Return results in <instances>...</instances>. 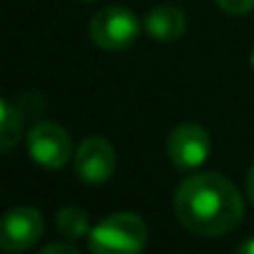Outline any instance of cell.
Masks as SVG:
<instances>
[{"mask_svg": "<svg viewBox=\"0 0 254 254\" xmlns=\"http://www.w3.org/2000/svg\"><path fill=\"white\" fill-rule=\"evenodd\" d=\"M55 224H58L60 234H63V237H67V239L90 237V232H92L87 212H85L82 207H75V204L63 207V209L58 212V217H55Z\"/></svg>", "mask_w": 254, "mask_h": 254, "instance_id": "cell-9", "label": "cell"}, {"mask_svg": "<svg viewBox=\"0 0 254 254\" xmlns=\"http://www.w3.org/2000/svg\"><path fill=\"white\" fill-rule=\"evenodd\" d=\"M115 165H117L115 147L100 135L87 137L75 152V172L87 185L107 182L115 172Z\"/></svg>", "mask_w": 254, "mask_h": 254, "instance_id": "cell-6", "label": "cell"}, {"mask_svg": "<svg viewBox=\"0 0 254 254\" xmlns=\"http://www.w3.org/2000/svg\"><path fill=\"white\" fill-rule=\"evenodd\" d=\"M43 234V214L35 207H13L3 214L0 244L5 252H23Z\"/></svg>", "mask_w": 254, "mask_h": 254, "instance_id": "cell-7", "label": "cell"}, {"mask_svg": "<svg viewBox=\"0 0 254 254\" xmlns=\"http://www.w3.org/2000/svg\"><path fill=\"white\" fill-rule=\"evenodd\" d=\"M185 28H187V20H185V13L175 5H160V8H152L145 18V30L150 38L160 40V43H172V40H180L185 35Z\"/></svg>", "mask_w": 254, "mask_h": 254, "instance_id": "cell-8", "label": "cell"}, {"mask_svg": "<svg viewBox=\"0 0 254 254\" xmlns=\"http://www.w3.org/2000/svg\"><path fill=\"white\" fill-rule=\"evenodd\" d=\"M217 5L227 15H247L249 10H254V0H217Z\"/></svg>", "mask_w": 254, "mask_h": 254, "instance_id": "cell-11", "label": "cell"}, {"mask_svg": "<svg viewBox=\"0 0 254 254\" xmlns=\"http://www.w3.org/2000/svg\"><path fill=\"white\" fill-rule=\"evenodd\" d=\"M212 152V137L202 125L187 122L172 130L167 140V155L170 162L180 170H194L199 167Z\"/></svg>", "mask_w": 254, "mask_h": 254, "instance_id": "cell-5", "label": "cell"}, {"mask_svg": "<svg viewBox=\"0 0 254 254\" xmlns=\"http://www.w3.org/2000/svg\"><path fill=\"white\" fill-rule=\"evenodd\" d=\"M90 38L97 48L120 53L127 50L137 38H140V20L130 8L110 5L100 10L92 23H90Z\"/></svg>", "mask_w": 254, "mask_h": 254, "instance_id": "cell-3", "label": "cell"}, {"mask_svg": "<svg viewBox=\"0 0 254 254\" xmlns=\"http://www.w3.org/2000/svg\"><path fill=\"white\" fill-rule=\"evenodd\" d=\"M28 152L33 162L58 170L72 157V140L58 122H38L28 132Z\"/></svg>", "mask_w": 254, "mask_h": 254, "instance_id": "cell-4", "label": "cell"}, {"mask_svg": "<svg viewBox=\"0 0 254 254\" xmlns=\"http://www.w3.org/2000/svg\"><path fill=\"white\" fill-rule=\"evenodd\" d=\"M172 204L180 224L199 237H222L239 227L244 217L237 187L217 172L190 175L177 187Z\"/></svg>", "mask_w": 254, "mask_h": 254, "instance_id": "cell-1", "label": "cell"}, {"mask_svg": "<svg viewBox=\"0 0 254 254\" xmlns=\"http://www.w3.org/2000/svg\"><path fill=\"white\" fill-rule=\"evenodd\" d=\"M147 244V227L132 212H115L90 232V249L97 254L140 252Z\"/></svg>", "mask_w": 254, "mask_h": 254, "instance_id": "cell-2", "label": "cell"}, {"mask_svg": "<svg viewBox=\"0 0 254 254\" xmlns=\"http://www.w3.org/2000/svg\"><path fill=\"white\" fill-rule=\"evenodd\" d=\"M20 130H23L20 110H15L10 100H3L0 102V150L10 152L20 140Z\"/></svg>", "mask_w": 254, "mask_h": 254, "instance_id": "cell-10", "label": "cell"}, {"mask_svg": "<svg viewBox=\"0 0 254 254\" xmlns=\"http://www.w3.org/2000/svg\"><path fill=\"white\" fill-rule=\"evenodd\" d=\"M252 67H254V50H252Z\"/></svg>", "mask_w": 254, "mask_h": 254, "instance_id": "cell-15", "label": "cell"}, {"mask_svg": "<svg viewBox=\"0 0 254 254\" xmlns=\"http://www.w3.org/2000/svg\"><path fill=\"white\" fill-rule=\"evenodd\" d=\"M247 194H249V199H252V204H254V165H252V170H249V175H247Z\"/></svg>", "mask_w": 254, "mask_h": 254, "instance_id": "cell-13", "label": "cell"}, {"mask_svg": "<svg viewBox=\"0 0 254 254\" xmlns=\"http://www.w3.org/2000/svg\"><path fill=\"white\" fill-rule=\"evenodd\" d=\"M237 252H242V254H254V239H249V242H244L242 247H237Z\"/></svg>", "mask_w": 254, "mask_h": 254, "instance_id": "cell-14", "label": "cell"}, {"mask_svg": "<svg viewBox=\"0 0 254 254\" xmlns=\"http://www.w3.org/2000/svg\"><path fill=\"white\" fill-rule=\"evenodd\" d=\"M43 254H77V252H75V247H70V244H60V242H55V244L43 247Z\"/></svg>", "mask_w": 254, "mask_h": 254, "instance_id": "cell-12", "label": "cell"}]
</instances>
